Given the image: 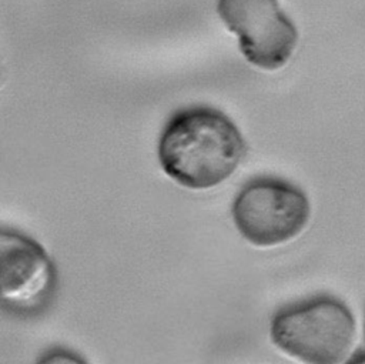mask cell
I'll return each instance as SVG.
<instances>
[{
    "label": "cell",
    "mask_w": 365,
    "mask_h": 364,
    "mask_svg": "<svg viewBox=\"0 0 365 364\" xmlns=\"http://www.w3.org/2000/svg\"><path fill=\"white\" fill-rule=\"evenodd\" d=\"M157 154L168 177L184 187L202 190L221 184L237 170L245 158L247 144L227 114L192 106L168 118Z\"/></svg>",
    "instance_id": "obj_1"
},
{
    "label": "cell",
    "mask_w": 365,
    "mask_h": 364,
    "mask_svg": "<svg viewBox=\"0 0 365 364\" xmlns=\"http://www.w3.org/2000/svg\"><path fill=\"white\" fill-rule=\"evenodd\" d=\"M269 333L272 343L294 358L336 364L349 355L356 324L341 300L321 294L281 307L271 318Z\"/></svg>",
    "instance_id": "obj_2"
},
{
    "label": "cell",
    "mask_w": 365,
    "mask_h": 364,
    "mask_svg": "<svg viewBox=\"0 0 365 364\" xmlns=\"http://www.w3.org/2000/svg\"><path fill=\"white\" fill-rule=\"evenodd\" d=\"M231 214L244 238L258 247L284 244L307 226L311 207L305 193L278 177H255L237 193Z\"/></svg>",
    "instance_id": "obj_3"
},
{
    "label": "cell",
    "mask_w": 365,
    "mask_h": 364,
    "mask_svg": "<svg viewBox=\"0 0 365 364\" xmlns=\"http://www.w3.org/2000/svg\"><path fill=\"white\" fill-rule=\"evenodd\" d=\"M57 288V270L43 246L14 230L0 234V303L1 308L19 318L44 313Z\"/></svg>",
    "instance_id": "obj_4"
},
{
    "label": "cell",
    "mask_w": 365,
    "mask_h": 364,
    "mask_svg": "<svg viewBox=\"0 0 365 364\" xmlns=\"http://www.w3.org/2000/svg\"><path fill=\"white\" fill-rule=\"evenodd\" d=\"M217 11L225 27L237 34L248 63L268 71L288 63L298 31L278 0H218Z\"/></svg>",
    "instance_id": "obj_5"
},
{
    "label": "cell",
    "mask_w": 365,
    "mask_h": 364,
    "mask_svg": "<svg viewBox=\"0 0 365 364\" xmlns=\"http://www.w3.org/2000/svg\"><path fill=\"white\" fill-rule=\"evenodd\" d=\"M364 333H365V325H364Z\"/></svg>",
    "instance_id": "obj_6"
}]
</instances>
